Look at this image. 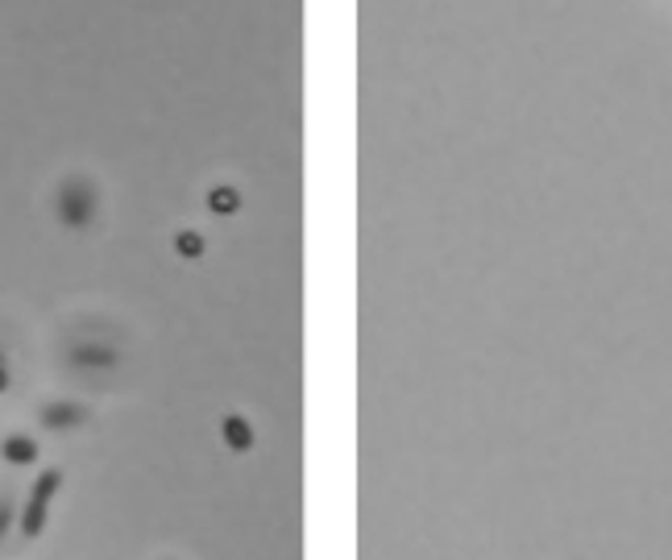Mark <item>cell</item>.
Returning a JSON list of instances; mask_svg holds the SVG:
<instances>
[{
	"instance_id": "cell-8",
	"label": "cell",
	"mask_w": 672,
	"mask_h": 560,
	"mask_svg": "<svg viewBox=\"0 0 672 560\" xmlns=\"http://www.w3.org/2000/svg\"><path fill=\"white\" fill-rule=\"evenodd\" d=\"M204 233H195V228H183V233H175V254L187 261H195V258H204Z\"/></svg>"
},
{
	"instance_id": "cell-6",
	"label": "cell",
	"mask_w": 672,
	"mask_h": 560,
	"mask_svg": "<svg viewBox=\"0 0 672 560\" xmlns=\"http://www.w3.org/2000/svg\"><path fill=\"white\" fill-rule=\"evenodd\" d=\"M221 436L233 452H249L254 448V424L245 415H224L221 419Z\"/></svg>"
},
{
	"instance_id": "cell-1",
	"label": "cell",
	"mask_w": 672,
	"mask_h": 560,
	"mask_svg": "<svg viewBox=\"0 0 672 560\" xmlns=\"http://www.w3.org/2000/svg\"><path fill=\"white\" fill-rule=\"evenodd\" d=\"M55 216L67 233H88L100 216V187L88 175H67L55 191Z\"/></svg>"
},
{
	"instance_id": "cell-5",
	"label": "cell",
	"mask_w": 672,
	"mask_h": 560,
	"mask_svg": "<svg viewBox=\"0 0 672 560\" xmlns=\"http://www.w3.org/2000/svg\"><path fill=\"white\" fill-rule=\"evenodd\" d=\"M37 452H42V448H37V440H34V436H25V432H13V436H4V440H0V457H4L9 466H34Z\"/></svg>"
},
{
	"instance_id": "cell-3",
	"label": "cell",
	"mask_w": 672,
	"mask_h": 560,
	"mask_svg": "<svg viewBox=\"0 0 672 560\" xmlns=\"http://www.w3.org/2000/svg\"><path fill=\"white\" fill-rule=\"evenodd\" d=\"M63 361L71 366L75 373H112L121 366V349L104 340V336H75L67 345Z\"/></svg>"
},
{
	"instance_id": "cell-10",
	"label": "cell",
	"mask_w": 672,
	"mask_h": 560,
	"mask_svg": "<svg viewBox=\"0 0 672 560\" xmlns=\"http://www.w3.org/2000/svg\"><path fill=\"white\" fill-rule=\"evenodd\" d=\"M13 387V373H9V357L0 354V394Z\"/></svg>"
},
{
	"instance_id": "cell-7",
	"label": "cell",
	"mask_w": 672,
	"mask_h": 560,
	"mask_svg": "<svg viewBox=\"0 0 672 560\" xmlns=\"http://www.w3.org/2000/svg\"><path fill=\"white\" fill-rule=\"evenodd\" d=\"M208 208H212L216 216H233V212L242 208V191H237V187H228V183L212 187V191H208Z\"/></svg>"
},
{
	"instance_id": "cell-2",
	"label": "cell",
	"mask_w": 672,
	"mask_h": 560,
	"mask_svg": "<svg viewBox=\"0 0 672 560\" xmlns=\"http://www.w3.org/2000/svg\"><path fill=\"white\" fill-rule=\"evenodd\" d=\"M58 490H63V469H42L37 482L30 485V499L18 515V531L21 540H37L46 531V519H51V506H55Z\"/></svg>"
},
{
	"instance_id": "cell-4",
	"label": "cell",
	"mask_w": 672,
	"mask_h": 560,
	"mask_svg": "<svg viewBox=\"0 0 672 560\" xmlns=\"http://www.w3.org/2000/svg\"><path fill=\"white\" fill-rule=\"evenodd\" d=\"M88 419H92V411L83 407L79 399H51V403L37 407V424H42L46 432H58V436L79 432Z\"/></svg>"
},
{
	"instance_id": "cell-9",
	"label": "cell",
	"mask_w": 672,
	"mask_h": 560,
	"mask_svg": "<svg viewBox=\"0 0 672 560\" xmlns=\"http://www.w3.org/2000/svg\"><path fill=\"white\" fill-rule=\"evenodd\" d=\"M13 523H18V506L9 503V499H0V544H4L9 531H13Z\"/></svg>"
}]
</instances>
